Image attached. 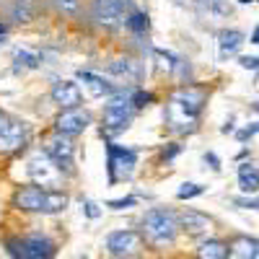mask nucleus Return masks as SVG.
<instances>
[{"label":"nucleus","mask_w":259,"mask_h":259,"mask_svg":"<svg viewBox=\"0 0 259 259\" xmlns=\"http://www.w3.org/2000/svg\"><path fill=\"white\" fill-rule=\"evenodd\" d=\"M205 101H207L205 89H197V85H184V89H179L168 99V106H166L168 127L174 130V133H182V135L194 133L197 119L205 109Z\"/></svg>","instance_id":"obj_1"},{"label":"nucleus","mask_w":259,"mask_h":259,"mask_svg":"<svg viewBox=\"0 0 259 259\" xmlns=\"http://www.w3.org/2000/svg\"><path fill=\"white\" fill-rule=\"evenodd\" d=\"M13 202L21 210L52 215V212H62L65 207H68V194L57 192V189H45V187H39V184H29V187H21L16 192V200Z\"/></svg>","instance_id":"obj_2"},{"label":"nucleus","mask_w":259,"mask_h":259,"mask_svg":"<svg viewBox=\"0 0 259 259\" xmlns=\"http://www.w3.org/2000/svg\"><path fill=\"white\" fill-rule=\"evenodd\" d=\"M177 228H179V221H177V215L171 212L168 207H153V210H148L145 218H143L145 239L153 246H158V249L174 244Z\"/></svg>","instance_id":"obj_3"},{"label":"nucleus","mask_w":259,"mask_h":259,"mask_svg":"<svg viewBox=\"0 0 259 259\" xmlns=\"http://www.w3.org/2000/svg\"><path fill=\"white\" fill-rule=\"evenodd\" d=\"M135 114V106H133V96L130 94H117L106 101L104 106V127L109 133H122V130L130 127Z\"/></svg>","instance_id":"obj_4"},{"label":"nucleus","mask_w":259,"mask_h":259,"mask_svg":"<svg viewBox=\"0 0 259 259\" xmlns=\"http://www.w3.org/2000/svg\"><path fill=\"white\" fill-rule=\"evenodd\" d=\"M106 153H109V161H106V168H109V184H117L119 179L133 177L135 163H138V150L109 143L106 145Z\"/></svg>","instance_id":"obj_5"},{"label":"nucleus","mask_w":259,"mask_h":259,"mask_svg":"<svg viewBox=\"0 0 259 259\" xmlns=\"http://www.w3.org/2000/svg\"><path fill=\"white\" fill-rule=\"evenodd\" d=\"M106 249L119 259H133L143 251V236L138 231H114L106 236Z\"/></svg>","instance_id":"obj_6"},{"label":"nucleus","mask_w":259,"mask_h":259,"mask_svg":"<svg viewBox=\"0 0 259 259\" xmlns=\"http://www.w3.org/2000/svg\"><path fill=\"white\" fill-rule=\"evenodd\" d=\"M45 153L55 161V166L60 171H65V174H73V158H75V145L68 135H55L47 140V148H45Z\"/></svg>","instance_id":"obj_7"},{"label":"nucleus","mask_w":259,"mask_h":259,"mask_svg":"<svg viewBox=\"0 0 259 259\" xmlns=\"http://www.w3.org/2000/svg\"><path fill=\"white\" fill-rule=\"evenodd\" d=\"M94 18L106 29H119L127 24V13L122 0H94Z\"/></svg>","instance_id":"obj_8"},{"label":"nucleus","mask_w":259,"mask_h":259,"mask_svg":"<svg viewBox=\"0 0 259 259\" xmlns=\"http://www.w3.org/2000/svg\"><path fill=\"white\" fill-rule=\"evenodd\" d=\"M24 143H26V124L21 119L0 114V150L11 153V150H18Z\"/></svg>","instance_id":"obj_9"},{"label":"nucleus","mask_w":259,"mask_h":259,"mask_svg":"<svg viewBox=\"0 0 259 259\" xmlns=\"http://www.w3.org/2000/svg\"><path fill=\"white\" fill-rule=\"evenodd\" d=\"M29 177L34 182H39L41 187H57V179L62 171L55 166V161L47 156V153H36L31 161H29Z\"/></svg>","instance_id":"obj_10"},{"label":"nucleus","mask_w":259,"mask_h":259,"mask_svg":"<svg viewBox=\"0 0 259 259\" xmlns=\"http://www.w3.org/2000/svg\"><path fill=\"white\" fill-rule=\"evenodd\" d=\"M89 124H91V114L83 112V109H78V106H75V109H62V114H60L57 122H55L57 133H60V135H68V138L80 135Z\"/></svg>","instance_id":"obj_11"},{"label":"nucleus","mask_w":259,"mask_h":259,"mask_svg":"<svg viewBox=\"0 0 259 259\" xmlns=\"http://www.w3.org/2000/svg\"><path fill=\"white\" fill-rule=\"evenodd\" d=\"M80 89L78 83L73 80H57L52 85V101L60 106V109H75V106L80 104Z\"/></svg>","instance_id":"obj_12"},{"label":"nucleus","mask_w":259,"mask_h":259,"mask_svg":"<svg viewBox=\"0 0 259 259\" xmlns=\"http://www.w3.org/2000/svg\"><path fill=\"white\" fill-rule=\"evenodd\" d=\"M21 246H24L26 259H52L55 256V244L41 233H34V236H29V239H24Z\"/></svg>","instance_id":"obj_13"},{"label":"nucleus","mask_w":259,"mask_h":259,"mask_svg":"<svg viewBox=\"0 0 259 259\" xmlns=\"http://www.w3.org/2000/svg\"><path fill=\"white\" fill-rule=\"evenodd\" d=\"M179 226H182L189 236H200V233L210 231L212 221L207 218V215L197 212V210H184V212L179 215Z\"/></svg>","instance_id":"obj_14"},{"label":"nucleus","mask_w":259,"mask_h":259,"mask_svg":"<svg viewBox=\"0 0 259 259\" xmlns=\"http://www.w3.org/2000/svg\"><path fill=\"white\" fill-rule=\"evenodd\" d=\"M226 259H259V241L249 236H239L231 246Z\"/></svg>","instance_id":"obj_15"},{"label":"nucleus","mask_w":259,"mask_h":259,"mask_svg":"<svg viewBox=\"0 0 259 259\" xmlns=\"http://www.w3.org/2000/svg\"><path fill=\"white\" fill-rule=\"evenodd\" d=\"M244 45V34L239 29H226L218 36V47H221V57H231L239 52V47Z\"/></svg>","instance_id":"obj_16"},{"label":"nucleus","mask_w":259,"mask_h":259,"mask_svg":"<svg viewBox=\"0 0 259 259\" xmlns=\"http://www.w3.org/2000/svg\"><path fill=\"white\" fill-rule=\"evenodd\" d=\"M239 187L246 194L259 192V171H256V166H251V163H241L239 166Z\"/></svg>","instance_id":"obj_17"},{"label":"nucleus","mask_w":259,"mask_h":259,"mask_svg":"<svg viewBox=\"0 0 259 259\" xmlns=\"http://www.w3.org/2000/svg\"><path fill=\"white\" fill-rule=\"evenodd\" d=\"M78 78L89 85V91H91V96H104V94H109L112 91V85L106 83L101 75H96V73H91V70H80L78 73Z\"/></svg>","instance_id":"obj_18"},{"label":"nucleus","mask_w":259,"mask_h":259,"mask_svg":"<svg viewBox=\"0 0 259 259\" xmlns=\"http://www.w3.org/2000/svg\"><path fill=\"white\" fill-rule=\"evenodd\" d=\"M228 256V246L218 239H210L205 244H200L197 249V259H226Z\"/></svg>","instance_id":"obj_19"},{"label":"nucleus","mask_w":259,"mask_h":259,"mask_svg":"<svg viewBox=\"0 0 259 259\" xmlns=\"http://www.w3.org/2000/svg\"><path fill=\"white\" fill-rule=\"evenodd\" d=\"M109 73L119 75V78H127V80H138L140 78V68L135 60H114L109 65Z\"/></svg>","instance_id":"obj_20"},{"label":"nucleus","mask_w":259,"mask_h":259,"mask_svg":"<svg viewBox=\"0 0 259 259\" xmlns=\"http://www.w3.org/2000/svg\"><path fill=\"white\" fill-rule=\"evenodd\" d=\"M127 29H133V31H138V34H143V31H148V16L143 13V11H133L127 16V24H124Z\"/></svg>","instance_id":"obj_21"},{"label":"nucleus","mask_w":259,"mask_h":259,"mask_svg":"<svg viewBox=\"0 0 259 259\" xmlns=\"http://www.w3.org/2000/svg\"><path fill=\"white\" fill-rule=\"evenodd\" d=\"M202 192H205V187H202V184H194V182H187V184H182V187H179V192H177V197H179V200H192V197H200Z\"/></svg>","instance_id":"obj_22"},{"label":"nucleus","mask_w":259,"mask_h":259,"mask_svg":"<svg viewBox=\"0 0 259 259\" xmlns=\"http://www.w3.org/2000/svg\"><path fill=\"white\" fill-rule=\"evenodd\" d=\"M16 62H18V68H39V57L34 52H26V50L16 52Z\"/></svg>","instance_id":"obj_23"},{"label":"nucleus","mask_w":259,"mask_h":259,"mask_svg":"<svg viewBox=\"0 0 259 259\" xmlns=\"http://www.w3.org/2000/svg\"><path fill=\"white\" fill-rule=\"evenodd\" d=\"M13 18H16V21H29V18H31V6H29V0H16Z\"/></svg>","instance_id":"obj_24"},{"label":"nucleus","mask_w":259,"mask_h":259,"mask_svg":"<svg viewBox=\"0 0 259 259\" xmlns=\"http://www.w3.org/2000/svg\"><path fill=\"white\" fill-rule=\"evenodd\" d=\"M130 96H133V106H135V109H143L145 104L153 101V94H145V91H133Z\"/></svg>","instance_id":"obj_25"},{"label":"nucleus","mask_w":259,"mask_h":259,"mask_svg":"<svg viewBox=\"0 0 259 259\" xmlns=\"http://www.w3.org/2000/svg\"><path fill=\"white\" fill-rule=\"evenodd\" d=\"M135 202H138L135 197H124V200H112L109 207H112V210H127V207H133Z\"/></svg>","instance_id":"obj_26"},{"label":"nucleus","mask_w":259,"mask_h":259,"mask_svg":"<svg viewBox=\"0 0 259 259\" xmlns=\"http://www.w3.org/2000/svg\"><path fill=\"white\" fill-rule=\"evenodd\" d=\"M8 251L13 254V259H26V256H24V246H21V241H18V239L8 241Z\"/></svg>","instance_id":"obj_27"},{"label":"nucleus","mask_w":259,"mask_h":259,"mask_svg":"<svg viewBox=\"0 0 259 259\" xmlns=\"http://www.w3.org/2000/svg\"><path fill=\"white\" fill-rule=\"evenodd\" d=\"M233 205L236 207H246V210H259V200H246V197H236Z\"/></svg>","instance_id":"obj_28"},{"label":"nucleus","mask_w":259,"mask_h":259,"mask_svg":"<svg viewBox=\"0 0 259 259\" xmlns=\"http://www.w3.org/2000/svg\"><path fill=\"white\" fill-rule=\"evenodd\" d=\"M239 65H241V68H246V70H259V57L246 55V57H241V60H239Z\"/></svg>","instance_id":"obj_29"},{"label":"nucleus","mask_w":259,"mask_h":259,"mask_svg":"<svg viewBox=\"0 0 259 259\" xmlns=\"http://www.w3.org/2000/svg\"><path fill=\"white\" fill-rule=\"evenodd\" d=\"M259 133V122L256 124H249V127H244L241 133H239V140H246V138H251V135H256Z\"/></svg>","instance_id":"obj_30"},{"label":"nucleus","mask_w":259,"mask_h":259,"mask_svg":"<svg viewBox=\"0 0 259 259\" xmlns=\"http://www.w3.org/2000/svg\"><path fill=\"white\" fill-rule=\"evenodd\" d=\"M99 205L96 202H85V215H89V218H99Z\"/></svg>","instance_id":"obj_31"},{"label":"nucleus","mask_w":259,"mask_h":259,"mask_svg":"<svg viewBox=\"0 0 259 259\" xmlns=\"http://www.w3.org/2000/svg\"><path fill=\"white\" fill-rule=\"evenodd\" d=\"M57 6L62 11H75L78 8V0H57Z\"/></svg>","instance_id":"obj_32"},{"label":"nucleus","mask_w":259,"mask_h":259,"mask_svg":"<svg viewBox=\"0 0 259 259\" xmlns=\"http://www.w3.org/2000/svg\"><path fill=\"white\" fill-rule=\"evenodd\" d=\"M177 153H179V145H171V148H163L161 156H163V161H168V158H174Z\"/></svg>","instance_id":"obj_33"},{"label":"nucleus","mask_w":259,"mask_h":259,"mask_svg":"<svg viewBox=\"0 0 259 259\" xmlns=\"http://www.w3.org/2000/svg\"><path fill=\"white\" fill-rule=\"evenodd\" d=\"M205 161L210 163V168H212V171H218V168H221V161H218V156H215V153H207V156H205Z\"/></svg>","instance_id":"obj_34"},{"label":"nucleus","mask_w":259,"mask_h":259,"mask_svg":"<svg viewBox=\"0 0 259 259\" xmlns=\"http://www.w3.org/2000/svg\"><path fill=\"white\" fill-rule=\"evenodd\" d=\"M251 41H254V45H259V26L254 29V34H251Z\"/></svg>","instance_id":"obj_35"},{"label":"nucleus","mask_w":259,"mask_h":259,"mask_svg":"<svg viewBox=\"0 0 259 259\" xmlns=\"http://www.w3.org/2000/svg\"><path fill=\"white\" fill-rule=\"evenodd\" d=\"M251 109H254V112H256V114H259V101H256V104H254V106H251Z\"/></svg>","instance_id":"obj_36"},{"label":"nucleus","mask_w":259,"mask_h":259,"mask_svg":"<svg viewBox=\"0 0 259 259\" xmlns=\"http://www.w3.org/2000/svg\"><path fill=\"white\" fill-rule=\"evenodd\" d=\"M239 3H254V0H239Z\"/></svg>","instance_id":"obj_37"},{"label":"nucleus","mask_w":259,"mask_h":259,"mask_svg":"<svg viewBox=\"0 0 259 259\" xmlns=\"http://www.w3.org/2000/svg\"><path fill=\"white\" fill-rule=\"evenodd\" d=\"M197 3H205V0H197Z\"/></svg>","instance_id":"obj_38"}]
</instances>
